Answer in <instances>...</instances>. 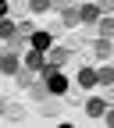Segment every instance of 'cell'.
I'll list each match as a JSON object with an SVG mask.
<instances>
[{
  "instance_id": "6da1fadb",
  "label": "cell",
  "mask_w": 114,
  "mask_h": 128,
  "mask_svg": "<svg viewBox=\"0 0 114 128\" xmlns=\"http://www.w3.org/2000/svg\"><path fill=\"white\" fill-rule=\"evenodd\" d=\"M43 75H46V89H50V92H64V89H68L64 75L54 68V64H43Z\"/></svg>"
},
{
  "instance_id": "7a4b0ae2",
  "label": "cell",
  "mask_w": 114,
  "mask_h": 128,
  "mask_svg": "<svg viewBox=\"0 0 114 128\" xmlns=\"http://www.w3.org/2000/svg\"><path fill=\"white\" fill-rule=\"evenodd\" d=\"M43 64H46V60H43V54H39V50L25 54V68H29V71H43Z\"/></svg>"
},
{
  "instance_id": "3957f363",
  "label": "cell",
  "mask_w": 114,
  "mask_h": 128,
  "mask_svg": "<svg viewBox=\"0 0 114 128\" xmlns=\"http://www.w3.org/2000/svg\"><path fill=\"white\" fill-rule=\"evenodd\" d=\"M78 18H82V22H96V18H100V7L82 4V7H78Z\"/></svg>"
},
{
  "instance_id": "277c9868",
  "label": "cell",
  "mask_w": 114,
  "mask_h": 128,
  "mask_svg": "<svg viewBox=\"0 0 114 128\" xmlns=\"http://www.w3.org/2000/svg\"><path fill=\"white\" fill-rule=\"evenodd\" d=\"M0 71H18V57H14V54H4V57H0Z\"/></svg>"
},
{
  "instance_id": "5b68a950",
  "label": "cell",
  "mask_w": 114,
  "mask_h": 128,
  "mask_svg": "<svg viewBox=\"0 0 114 128\" xmlns=\"http://www.w3.org/2000/svg\"><path fill=\"white\" fill-rule=\"evenodd\" d=\"M32 50H50V36L46 32H36L32 36Z\"/></svg>"
},
{
  "instance_id": "8992f818",
  "label": "cell",
  "mask_w": 114,
  "mask_h": 128,
  "mask_svg": "<svg viewBox=\"0 0 114 128\" xmlns=\"http://www.w3.org/2000/svg\"><path fill=\"white\" fill-rule=\"evenodd\" d=\"M78 82H82L86 89H89V86H100V82H96V71H89V68H82V71H78Z\"/></svg>"
},
{
  "instance_id": "52a82bcc",
  "label": "cell",
  "mask_w": 114,
  "mask_h": 128,
  "mask_svg": "<svg viewBox=\"0 0 114 128\" xmlns=\"http://www.w3.org/2000/svg\"><path fill=\"white\" fill-rule=\"evenodd\" d=\"M68 57H71V54H68V50H61V46H57V50H50V64H54V68H61Z\"/></svg>"
},
{
  "instance_id": "ba28073f",
  "label": "cell",
  "mask_w": 114,
  "mask_h": 128,
  "mask_svg": "<svg viewBox=\"0 0 114 128\" xmlns=\"http://www.w3.org/2000/svg\"><path fill=\"white\" fill-rule=\"evenodd\" d=\"M86 114L100 118V114H103V100H89V103H86Z\"/></svg>"
},
{
  "instance_id": "9c48e42d",
  "label": "cell",
  "mask_w": 114,
  "mask_h": 128,
  "mask_svg": "<svg viewBox=\"0 0 114 128\" xmlns=\"http://www.w3.org/2000/svg\"><path fill=\"white\" fill-rule=\"evenodd\" d=\"M100 36H103V39L114 36V18H103V22H100Z\"/></svg>"
},
{
  "instance_id": "30bf717a",
  "label": "cell",
  "mask_w": 114,
  "mask_h": 128,
  "mask_svg": "<svg viewBox=\"0 0 114 128\" xmlns=\"http://www.w3.org/2000/svg\"><path fill=\"white\" fill-rule=\"evenodd\" d=\"M0 36H4V39H7V36H14V22H7V18H0Z\"/></svg>"
},
{
  "instance_id": "8fae6325",
  "label": "cell",
  "mask_w": 114,
  "mask_h": 128,
  "mask_svg": "<svg viewBox=\"0 0 114 128\" xmlns=\"http://www.w3.org/2000/svg\"><path fill=\"white\" fill-rule=\"evenodd\" d=\"M96 57H110V39H100V43H96Z\"/></svg>"
},
{
  "instance_id": "7c38bea8",
  "label": "cell",
  "mask_w": 114,
  "mask_h": 128,
  "mask_svg": "<svg viewBox=\"0 0 114 128\" xmlns=\"http://www.w3.org/2000/svg\"><path fill=\"white\" fill-rule=\"evenodd\" d=\"M96 82H103V86H114V71H110V68H103L100 75H96Z\"/></svg>"
},
{
  "instance_id": "4fadbf2b",
  "label": "cell",
  "mask_w": 114,
  "mask_h": 128,
  "mask_svg": "<svg viewBox=\"0 0 114 128\" xmlns=\"http://www.w3.org/2000/svg\"><path fill=\"white\" fill-rule=\"evenodd\" d=\"M75 22H82V18H78V11H71V7H64V25H75Z\"/></svg>"
},
{
  "instance_id": "5bb4252c",
  "label": "cell",
  "mask_w": 114,
  "mask_h": 128,
  "mask_svg": "<svg viewBox=\"0 0 114 128\" xmlns=\"http://www.w3.org/2000/svg\"><path fill=\"white\" fill-rule=\"evenodd\" d=\"M29 7H32V11H46V7H50V0H29Z\"/></svg>"
},
{
  "instance_id": "9a60e30c",
  "label": "cell",
  "mask_w": 114,
  "mask_h": 128,
  "mask_svg": "<svg viewBox=\"0 0 114 128\" xmlns=\"http://www.w3.org/2000/svg\"><path fill=\"white\" fill-rule=\"evenodd\" d=\"M4 14H7V4H4V0H0V18H4Z\"/></svg>"
},
{
  "instance_id": "2e32d148",
  "label": "cell",
  "mask_w": 114,
  "mask_h": 128,
  "mask_svg": "<svg viewBox=\"0 0 114 128\" xmlns=\"http://www.w3.org/2000/svg\"><path fill=\"white\" fill-rule=\"evenodd\" d=\"M107 124H110V128H114V110H110V114H107Z\"/></svg>"
}]
</instances>
